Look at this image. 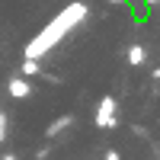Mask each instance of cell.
<instances>
[{
	"mask_svg": "<svg viewBox=\"0 0 160 160\" xmlns=\"http://www.w3.org/2000/svg\"><path fill=\"white\" fill-rule=\"evenodd\" d=\"M38 160H45V157H38Z\"/></svg>",
	"mask_w": 160,
	"mask_h": 160,
	"instance_id": "14",
	"label": "cell"
},
{
	"mask_svg": "<svg viewBox=\"0 0 160 160\" xmlns=\"http://www.w3.org/2000/svg\"><path fill=\"white\" fill-rule=\"evenodd\" d=\"M74 122H77L74 115H61V118H55V122H51V125L45 128V138H58L61 131H68V128H71Z\"/></svg>",
	"mask_w": 160,
	"mask_h": 160,
	"instance_id": "4",
	"label": "cell"
},
{
	"mask_svg": "<svg viewBox=\"0 0 160 160\" xmlns=\"http://www.w3.org/2000/svg\"><path fill=\"white\" fill-rule=\"evenodd\" d=\"M109 3H125V0H109Z\"/></svg>",
	"mask_w": 160,
	"mask_h": 160,
	"instance_id": "11",
	"label": "cell"
},
{
	"mask_svg": "<svg viewBox=\"0 0 160 160\" xmlns=\"http://www.w3.org/2000/svg\"><path fill=\"white\" fill-rule=\"evenodd\" d=\"M96 128H118V115H115V96H102L96 102V115H93Z\"/></svg>",
	"mask_w": 160,
	"mask_h": 160,
	"instance_id": "2",
	"label": "cell"
},
{
	"mask_svg": "<svg viewBox=\"0 0 160 160\" xmlns=\"http://www.w3.org/2000/svg\"><path fill=\"white\" fill-rule=\"evenodd\" d=\"M7 93L13 99H26L32 93V83H29V77H13V80H7Z\"/></svg>",
	"mask_w": 160,
	"mask_h": 160,
	"instance_id": "3",
	"label": "cell"
},
{
	"mask_svg": "<svg viewBox=\"0 0 160 160\" xmlns=\"http://www.w3.org/2000/svg\"><path fill=\"white\" fill-rule=\"evenodd\" d=\"M154 80H160V68H157V71H154Z\"/></svg>",
	"mask_w": 160,
	"mask_h": 160,
	"instance_id": "10",
	"label": "cell"
},
{
	"mask_svg": "<svg viewBox=\"0 0 160 160\" xmlns=\"http://www.w3.org/2000/svg\"><path fill=\"white\" fill-rule=\"evenodd\" d=\"M144 61H148V48H144V45H131L128 48V64H131V68H141Z\"/></svg>",
	"mask_w": 160,
	"mask_h": 160,
	"instance_id": "5",
	"label": "cell"
},
{
	"mask_svg": "<svg viewBox=\"0 0 160 160\" xmlns=\"http://www.w3.org/2000/svg\"><path fill=\"white\" fill-rule=\"evenodd\" d=\"M22 77H35V74H42V64H38V58H22Z\"/></svg>",
	"mask_w": 160,
	"mask_h": 160,
	"instance_id": "6",
	"label": "cell"
},
{
	"mask_svg": "<svg viewBox=\"0 0 160 160\" xmlns=\"http://www.w3.org/2000/svg\"><path fill=\"white\" fill-rule=\"evenodd\" d=\"M87 13H90V10H87V3H80V0L68 3V7H64L58 16L51 19L45 29H42V32L32 38L29 45H26V58H45L55 45H61L64 38H68V32H71V29H77V26L87 19Z\"/></svg>",
	"mask_w": 160,
	"mask_h": 160,
	"instance_id": "1",
	"label": "cell"
},
{
	"mask_svg": "<svg viewBox=\"0 0 160 160\" xmlns=\"http://www.w3.org/2000/svg\"><path fill=\"white\" fill-rule=\"evenodd\" d=\"M0 115H3V109H0Z\"/></svg>",
	"mask_w": 160,
	"mask_h": 160,
	"instance_id": "13",
	"label": "cell"
},
{
	"mask_svg": "<svg viewBox=\"0 0 160 160\" xmlns=\"http://www.w3.org/2000/svg\"><path fill=\"white\" fill-rule=\"evenodd\" d=\"M148 3H151V7H154V3H160V0H148Z\"/></svg>",
	"mask_w": 160,
	"mask_h": 160,
	"instance_id": "12",
	"label": "cell"
},
{
	"mask_svg": "<svg viewBox=\"0 0 160 160\" xmlns=\"http://www.w3.org/2000/svg\"><path fill=\"white\" fill-rule=\"evenodd\" d=\"M7 141V115H0V144Z\"/></svg>",
	"mask_w": 160,
	"mask_h": 160,
	"instance_id": "7",
	"label": "cell"
},
{
	"mask_svg": "<svg viewBox=\"0 0 160 160\" xmlns=\"http://www.w3.org/2000/svg\"><path fill=\"white\" fill-rule=\"evenodd\" d=\"M106 160H122V157H118V151H106Z\"/></svg>",
	"mask_w": 160,
	"mask_h": 160,
	"instance_id": "8",
	"label": "cell"
},
{
	"mask_svg": "<svg viewBox=\"0 0 160 160\" xmlns=\"http://www.w3.org/2000/svg\"><path fill=\"white\" fill-rule=\"evenodd\" d=\"M0 160H19L16 154H3V157H0Z\"/></svg>",
	"mask_w": 160,
	"mask_h": 160,
	"instance_id": "9",
	"label": "cell"
}]
</instances>
